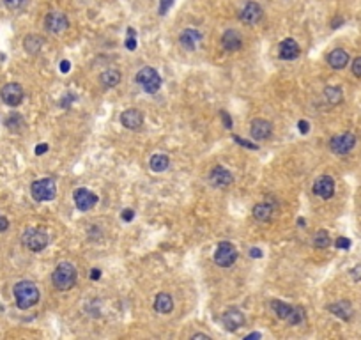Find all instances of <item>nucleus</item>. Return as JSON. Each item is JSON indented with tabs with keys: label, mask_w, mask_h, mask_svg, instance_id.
Segmentation results:
<instances>
[{
	"label": "nucleus",
	"mask_w": 361,
	"mask_h": 340,
	"mask_svg": "<svg viewBox=\"0 0 361 340\" xmlns=\"http://www.w3.org/2000/svg\"><path fill=\"white\" fill-rule=\"evenodd\" d=\"M191 339H209V335H206V333H195L193 337H191Z\"/></svg>",
	"instance_id": "obj_47"
},
{
	"label": "nucleus",
	"mask_w": 361,
	"mask_h": 340,
	"mask_svg": "<svg viewBox=\"0 0 361 340\" xmlns=\"http://www.w3.org/2000/svg\"><path fill=\"white\" fill-rule=\"evenodd\" d=\"M46 151H48V146H46V144H41V146L35 147V155L41 156V155H44Z\"/></svg>",
	"instance_id": "obj_44"
},
{
	"label": "nucleus",
	"mask_w": 361,
	"mask_h": 340,
	"mask_svg": "<svg viewBox=\"0 0 361 340\" xmlns=\"http://www.w3.org/2000/svg\"><path fill=\"white\" fill-rule=\"evenodd\" d=\"M22 241L30 252H41V250L46 248L50 238H48V234L41 229H27Z\"/></svg>",
	"instance_id": "obj_5"
},
{
	"label": "nucleus",
	"mask_w": 361,
	"mask_h": 340,
	"mask_svg": "<svg viewBox=\"0 0 361 340\" xmlns=\"http://www.w3.org/2000/svg\"><path fill=\"white\" fill-rule=\"evenodd\" d=\"M168 163H170V159H168L167 155H154L150 158V170H154V172H163L168 168Z\"/></svg>",
	"instance_id": "obj_26"
},
{
	"label": "nucleus",
	"mask_w": 361,
	"mask_h": 340,
	"mask_svg": "<svg viewBox=\"0 0 361 340\" xmlns=\"http://www.w3.org/2000/svg\"><path fill=\"white\" fill-rule=\"evenodd\" d=\"M298 128H300V131L304 135V133L310 131V124L306 123V121H300V123H298Z\"/></svg>",
	"instance_id": "obj_41"
},
{
	"label": "nucleus",
	"mask_w": 361,
	"mask_h": 340,
	"mask_svg": "<svg viewBox=\"0 0 361 340\" xmlns=\"http://www.w3.org/2000/svg\"><path fill=\"white\" fill-rule=\"evenodd\" d=\"M234 140L238 142L239 146H244V147H248V149H259V147H257L255 144H251V142L244 140V138H241V137H234Z\"/></svg>",
	"instance_id": "obj_36"
},
{
	"label": "nucleus",
	"mask_w": 361,
	"mask_h": 340,
	"mask_svg": "<svg viewBox=\"0 0 361 340\" xmlns=\"http://www.w3.org/2000/svg\"><path fill=\"white\" fill-rule=\"evenodd\" d=\"M135 80H137L138 85H142V89L147 94L158 93L159 87H161V76L154 67H142Z\"/></svg>",
	"instance_id": "obj_3"
},
{
	"label": "nucleus",
	"mask_w": 361,
	"mask_h": 340,
	"mask_svg": "<svg viewBox=\"0 0 361 340\" xmlns=\"http://www.w3.org/2000/svg\"><path fill=\"white\" fill-rule=\"evenodd\" d=\"M278 53H280V59H283V61H294V59L301 53L300 44L296 43L294 39H291V37H289V39H283L282 43H280Z\"/></svg>",
	"instance_id": "obj_17"
},
{
	"label": "nucleus",
	"mask_w": 361,
	"mask_h": 340,
	"mask_svg": "<svg viewBox=\"0 0 361 340\" xmlns=\"http://www.w3.org/2000/svg\"><path fill=\"white\" fill-rule=\"evenodd\" d=\"M23 48H25L27 53H30V55H35V53H39V50L43 48V37L35 34L27 35L25 39H23Z\"/></svg>",
	"instance_id": "obj_24"
},
{
	"label": "nucleus",
	"mask_w": 361,
	"mask_h": 340,
	"mask_svg": "<svg viewBox=\"0 0 361 340\" xmlns=\"http://www.w3.org/2000/svg\"><path fill=\"white\" fill-rule=\"evenodd\" d=\"M221 323H223L227 332H238L239 328L244 326V315L241 310L238 309H229L221 315Z\"/></svg>",
	"instance_id": "obj_12"
},
{
	"label": "nucleus",
	"mask_w": 361,
	"mask_h": 340,
	"mask_svg": "<svg viewBox=\"0 0 361 340\" xmlns=\"http://www.w3.org/2000/svg\"><path fill=\"white\" fill-rule=\"evenodd\" d=\"M328 62L333 69H344L349 62V53L342 48H336L328 55Z\"/></svg>",
	"instance_id": "obj_20"
},
{
	"label": "nucleus",
	"mask_w": 361,
	"mask_h": 340,
	"mask_svg": "<svg viewBox=\"0 0 361 340\" xmlns=\"http://www.w3.org/2000/svg\"><path fill=\"white\" fill-rule=\"evenodd\" d=\"M304 319H306V312H304L303 307H294L291 315L287 317V323L291 324V326H298V324L304 323Z\"/></svg>",
	"instance_id": "obj_30"
},
{
	"label": "nucleus",
	"mask_w": 361,
	"mask_h": 340,
	"mask_svg": "<svg viewBox=\"0 0 361 340\" xmlns=\"http://www.w3.org/2000/svg\"><path fill=\"white\" fill-rule=\"evenodd\" d=\"M351 277L360 282V280H361V266H356V268H353V270H351Z\"/></svg>",
	"instance_id": "obj_40"
},
{
	"label": "nucleus",
	"mask_w": 361,
	"mask_h": 340,
	"mask_svg": "<svg viewBox=\"0 0 361 340\" xmlns=\"http://www.w3.org/2000/svg\"><path fill=\"white\" fill-rule=\"evenodd\" d=\"M174 309V300L167 292H159L154 300V310L158 314H170Z\"/></svg>",
	"instance_id": "obj_21"
},
{
	"label": "nucleus",
	"mask_w": 361,
	"mask_h": 340,
	"mask_svg": "<svg viewBox=\"0 0 361 340\" xmlns=\"http://www.w3.org/2000/svg\"><path fill=\"white\" fill-rule=\"evenodd\" d=\"M250 133L255 140H266V138L273 135V124L266 119H253L250 126Z\"/></svg>",
	"instance_id": "obj_14"
},
{
	"label": "nucleus",
	"mask_w": 361,
	"mask_h": 340,
	"mask_svg": "<svg viewBox=\"0 0 361 340\" xmlns=\"http://www.w3.org/2000/svg\"><path fill=\"white\" fill-rule=\"evenodd\" d=\"M23 2L25 0H4V4L7 9H18V7H22Z\"/></svg>",
	"instance_id": "obj_35"
},
{
	"label": "nucleus",
	"mask_w": 361,
	"mask_h": 340,
	"mask_svg": "<svg viewBox=\"0 0 361 340\" xmlns=\"http://www.w3.org/2000/svg\"><path fill=\"white\" fill-rule=\"evenodd\" d=\"M330 234H328L326 230H319L317 234L313 236V247L315 248H326L330 245Z\"/></svg>",
	"instance_id": "obj_31"
},
{
	"label": "nucleus",
	"mask_w": 361,
	"mask_h": 340,
	"mask_svg": "<svg viewBox=\"0 0 361 340\" xmlns=\"http://www.w3.org/2000/svg\"><path fill=\"white\" fill-rule=\"evenodd\" d=\"M25 126V121H23V117L20 114H11L7 115V119H5V128L9 129V131H20V129Z\"/></svg>",
	"instance_id": "obj_29"
},
{
	"label": "nucleus",
	"mask_w": 361,
	"mask_h": 340,
	"mask_svg": "<svg viewBox=\"0 0 361 340\" xmlns=\"http://www.w3.org/2000/svg\"><path fill=\"white\" fill-rule=\"evenodd\" d=\"M73 199H75L76 208L80 211H89V209H92L97 202V195L92 193V191H89L87 188H76L75 193H73Z\"/></svg>",
	"instance_id": "obj_9"
},
{
	"label": "nucleus",
	"mask_w": 361,
	"mask_h": 340,
	"mask_svg": "<svg viewBox=\"0 0 361 340\" xmlns=\"http://www.w3.org/2000/svg\"><path fill=\"white\" fill-rule=\"evenodd\" d=\"M120 123H122L124 128L128 129H138L144 124V115L137 108H129V110L122 112L120 115Z\"/></svg>",
	"instance_id": "obj_16"
},
{
	"label": "nucleus",
	"mask_w": 361,
	"mask_h": 340,
	"mask_svg": "<svg viewBox=\"0 0 361 340\" xmlns=\"http://www.w3.org/2000/svg\"><path fill=\"white\" fill-rule=\"evenodd\" d=\"M356 146V137L353 133H342L338 137H333L330 142V149L335 155H347Z\"/></svg>",
	"instance_id": "obj_7"
},
{
	"label": "nucleus",
	"mask_w": 361,
	"mask_h": 340,
	"mask_svg": "<svg viewBox=\"0 0 361 340\" xmlns=\"http://www.w3.org/2000/svg\"><path fill=\"white\" fill-rule=\"evenodd\" d=\"M336 248H342V250H347V248H351V239L347 238H338L335 241Z\"/></svg>",
	"instance_id": "obj_34"
},
{
	"label": "nucleus",
	"mask_w": 361,
	"mask_h": 340,
	"mask_svg": "<svg viewBox=\"0 0 361 340\" xmlns=\"http://www.w3.org/2000/svg\"><path fill=\"white\" fill-rule=\"evenodd\" d=\"M262 14H264V11H262V7H260L257 2H248V4L241 9L239 20H241L242 23H246V25H255V23H259L260 20H262Z\"/></svg>",
	"instance_id": "obj_11"
},
{
	"label": "nucleus",
	"mask_w": 361,
	"mask_h": 340,
	"mask_svg": "<svg viewBox=\"0 0 361 340\" xmlns=\"http://www.w3.org/2000/svg\"><path fill=\"white\" fill-rule=\"evenodd\" d=\"M99 277H101V271H99V270H92V271H90V278H92V280H97Z\"/></svg>",
	"instance_id": "obj_46"
},
{
	"label": "nucleus",
	"mask_w": 361,
	"mask_h": 340,
	"mask_svg": "<svg viewBox=\"0 0 361 340\" xmlns=\"http://www.w3.org/2000/svg\"><path fill=\"white\" fill-rule=\"evenodd\" d=\"M273 213H274V209H273L271 204L260 202L253 208V218L259 220V221H269L271 218H273Z\"/></svg>",
	"instance_id": "obj_22"
},
{
	"label": "nucleus",
	"mask_w": 361,
	"mask_h": 340,
	"mask_svg": "<svg viewBox=\"0 0 361 340\" xmlns=\"http://www.w3.org/2000/svg\"><path fill=\"white\" fill-rule=\"evenodd\" d=\"M324 96H326V99L331 103V105H338V103L344 99V93H342V89L335 87V85H330V87L324 89Z\"/></svg>",
	"instance_id": "obj_28"
},
{
	"label": "nucleus",
	"mask_w": 361,
	"mask_h": 340,
	"mask_svg": "<svg viewBox=\"0 0 361 340\" xmlns=\"http://www.w3.org/2000/svg\"><path fill=\"white\" fill-rule=\"evenodd\" d=\"M330 310L331 314H335L336 317L340 319H351V315H353V307H351V303H347V301H338V303H333V305H330Z\"/></svg>",
	"instance_id": "obj_23"
},
{
	"label": "nucleus",
	"mask_w": 361,
	"mask_h": 340,
	"mask_svg": "<svg viewBox=\"0 0 361 340\" xmlns=\"http://www.w3.org/2000/svg\"><path fill=\"white\" fill-rule=\"evenodd\" d=\"M200 39H202V35H200L198 31H195V29H186L179 35L180 46H184L186 50H195L198 46V43H200Z\"/></svg>",
	"instance_id": "obj_18"
},
{
	"label": "nucleus",
	"mask_w": 361,
	"mask_h": 340,
	"mask_svg": "<svg viewBox=\"0 0 361 340\" xmlns=\"http://www.w3.org/2000/svg\"><path fill=\"white\" fill-rule=\"evenodd\" d=\"M44 27H46V31L48 32H53V34H60V32H64L69 27V22H67L66 14L62 13H48L46 14V18H44Z\"/></svg>",
	"instance_id": "obj_10"
},
{
	"label": "nucleus",
	"mask_w": 361,
	"mask_h": 340,
	"mask_svg": "<svg viewBox=\"0 0 361 340\" xmlns=\"http://www.w3.org/2000/svg\"><path fill=\"white\" fill-rule=\"evenodd\" d=\"M9 227V220L5 216H0V232H5Z\"/></svg>",
	"instance_id": "obj_42"
},
{
	"label": "nucleus",
	"mask_w": 361,
	"mask_h": 340,
	"mask_svg": "<svg viewBox=\"0 0 361 340\" xmlns=\"http://www.w3.org/2000/svg\"><path fill=\"white\" fill-rule=\"evenodd\" d=\"M124 43H126V48L131 50V52L137 48V37H135V31L133 29H128V39L124 41Z\"/></svg>",
	"instance_id": "obj_32"
},
{
	"label": "nucleus",
	"mask_w": 361,
	"mask_h": 340,
	"mask_svg": "<svg viewBox=\"0 0 361 340\" xmlns=\"http://www.w3.org/2000/svg\"><path fill=\"white\" fill-rule=\"evenodd\" d=\"M14 292V300H16L18 309L27 310L34 307L37 301H39V289L34 282H29V280H23V282H18L13 289Z\"/></svg>",
	"instance_id": "obj_1"
},
{
	"label": "nucleus",
	"mask_w": 361,
	"mask_h": 340,
	"mask_svg": "<svg viewBox=\"0 0 361 340\" xmlns=\"http://www.w3.org/2000/svg\"><path fill=\"white\" fill-rule=\"evenodd\" d=\"M23 96H25V93H23V87L20 84H7L0 91L2 101L9 106H18L23 101Z\"/></svg>",
	"instance_id": "obj_8"
},
{
	"label": "nucleus",
	"mask_w": 361,
	"mask_h": 340,
	"mask_svg": "<svg viewBox=\"0 0 361 340\" xmlns=\"http://www.w3.org/2000/svg\"><path fill=\"white\" fill-rule=\"evenodd\" d=\"M71 69V64H69V61H62L60 62V71L62 73H67V71Z\"/></svg>",
	"instance_id": "obj_45"
},
{
	"label": "nucleus",
	"mask_w": 361,
	"mask_h": 340,
	"mask_svg": "<svg viewBox=\"0 0 361 340\" xmlns=\"http://www.w3.org/2000/svg\"><path fill=\"white\" fill-rule=\"evenodd\" d=\"M32 197L39 202H46V200H52L57 193V186L55 181L50 179V177H44V179H37V181L32 183L30 186Z\"/></svg>",
	"instance_id": "obj_4"
},
{
	"label": "nucleus",
	"mask_w": 361,
	"mask_h": 340,
	"mask_svg": "<svg viewBox=\"0 0 361 340\" xmlns=\"http://www.w3.org/2000/svg\"><path fill=\"white\" fill-rule=\"evenodd\" d=\"M236 259H238V250L234 248V245L227 243V241L218 245L214 252V262L220 268H230L236 262Z\"/></svg>",
	"instance_id": "obj_6"
},
{
	"label": "nucleus",
	"mask_w": 361,
	"mask_h": 340,
	"mask_svg": "<svg viewBox=\"0 0 361 340\" xmlns=\"http://www.w3.org/2000/svg\"><path fill=\"white\" fill-rule=\"evenodd\" d=\"M101 84L105 87H115V85H119L120 82V73L117 69H106L101 73Z\"/></svg>",
	"instance_id": "obj_25"
},
{
	"label": "nucleus",
	"mask_w": 361,
	"mask_h": 340,
	"mask_svg": "<svg viewBox=\"0 0 361 340\" xmlns=\"http://www.w3.org/2000/svg\"><path fill=\"white\" fill-rule=\"evenodd\" d=\"M53 287L59 291H67L76 283V268L71 262H60V264L53 270L52 275Z\"/></svg>",
	"instance_id": "obj_2"
},
{
	"label": "nucleus",
	"mask_w": 361,
	"mask_h": 340,
	"mask_svg": "<svg viewBox=\"0 0 361 340\" xmlns=\"http://www.w3.org/2000/svg\"><path fill=\"white\" fill-rule=\"evenodd\" d=\"M174 0H159V14H165L168 9L172 7Z\"/></svg>",
	"instance_id": "obj_33"
},
{
	"label": "nucleus",
	"mask_w": 361,
	"mask_h": 340,
	"mask_svg": "<svg viewBox=\"0 0 361 340\" xmlns=\"http://www.w3.org/2000/svg\"><path fill=\"white\" fill-rule=\"evenodd\" d=\"M353 73L356 76H361V55H360V57L354 59V62H353Z\"/></svg>",
	"instance_id": "obj_37"
},
{
	"label": "nucleus",
	"mask_w": 361,
	"mask_h": 340,
	"mask_svg": "<svg viewBox=\"0 0 361 340\" xmlns=\"http://www.w3.org/2000/svg\"><path fill=\"white\" fill-rule=\"evenodd\" d=\"M221 121H223V126L227 129L232 128V119H230V115L227 112H221Z\"/></svg>",
	"instance_id": "obj_38"
},
{
	"label": "nucleus",
	"mask_w": 361,
	"mask_h": 340,
	"mask_svg": "<svg viewBox=\"0 0 361 340\" xmlns=\"http://www.w3.org/2000/svg\"><path fill=\"white\" fill-rule=\"evenodd\" d=\"M260 333H250V335H246V340H251V339H260Z\"/></svg>",
	"instance_id": "obj_48"
},
{
	"label": "nucleus",
	"mask_w": 361,
	"mask_h": 340,
	"mask_svg": "<svg viewBox=\"0 0 361 340\" xmlns=\"http://www.w3.org/2000/svg\"><path fill=\"white\" fill-rule=\"evenodd\" d=\"M313 193L324 200L331 199L333 193H335V181L330 176L319 177L317 181H315V185H313Z\"/></svg>",
	"instance_id": "obj_15"
},
{
	"label": "nucleus",
	"mask_w": 361,
	"mask_h": 340,
	"mask_svg": "<svg viewBox=\"0 0 361 340\" xmlns=\"http://www.w3.org/2000/svg\"><path fill=\"white\" fill-rule=\"evenodd\" d=\"M221 44H223V48L227 50V52H238L239 48H241V35L238 34L236 31H227L223 34V37H221Z\"/></svg>",
	"instance_id": "obj_19"
},
{
	"label": "nucleus",
	"mask_w": 361,
	"mask_h": 340,
	"mask_svg": "<svg viewBox=\"0 0 361 340\" xmlns=\"http://www.w3.org/2000/svg\"><path fill=\"white\" fill-rule=\"evenodd\" d=\"M298 223H300L301 227H304V220H303V218H300V220H298Z\"/></svg>",
	"instance_id": "obj_49"
},
{
	"label": "nucleus",
	"mask_w": 361,
	"mask_h": 340,
	"mask_svg": "<svg viewBox=\"0 0 361 340\" xmlns=\"http://www.w3.org/2000/svg\"><path fill=\"white\" fill-rule=\"evenodd\" d=\"M271 309L274 310V314H276V317L285 319V321H287V317L291 315V312H292V309H294V307L287 305V303H283V301L274 300V301H271Z\"/></svg>",
	"instance_id": "obj_27"
},
{
	"label": "nucleus",
	"mask_w": 361,
	"mask_h": 340,
	"mask_svg": "<svg viewBox=\"0 0 361 340\" xmlns=\"http://www.w3.org/2000/svg\"><path fill=\"white\" fill-rule=\"evenodd\" d=\"M250 257L259 259V257H262V250L260 248H250Z\"/></svg>",
	"instance_id": "obj_43"
},
{
	"label": "nucleus",
	"mask_w": 361,
	"mask_h": 340,
	"mask_svg": "<svg viewBox=\"0 0 361 340\" xmlns=\"http://www.w3.org/2000/svg\"><path fill=\"white\" fill-rule=\"evenodd\" d=\"M209 183H211L214 188H229L234 183L232 174L223 167H214L209 174Z\"/></svg>",
	"instance_id": "obj_13"
},
{
	"label": "nucleus",
	"mask_w": 361,
	"mask_h": 340,
	"mask_svg": "<svg viewBox=\"0 0 361 340\" xmlns=\"http://www.w3.org/2000/svg\"><path fill=\"white\" fill-rule=\"evenodd\" d=\"M120 216H122L124 221H131L133 218H135V211H133V209H124Z\"/></svg>",
	"instance_id": "obj_39"
}]
</instances>
